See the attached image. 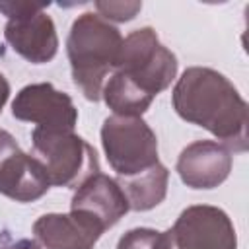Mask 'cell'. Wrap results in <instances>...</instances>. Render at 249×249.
Instances as JSON below:
<instances>
[{
	"label": "cell",
	"instance_id": "9a60e30c",
	"mask_svg": "<svg viewBox=\"0 0 249 249\" xmlns=\"http://www.w3.org/2000/svg\"><path fill=\"white\" fill-rule=\"evenodd\" d=\"M95 14H99L103 19L124 23L136 18V14L142 10V2H123V0H109V2H95Z\"/></svg>",
	"mask_w": 249,
	"mask_h": 249
},
{
	"label": "cell",
	"instance_id": "52a82bcc",
	"mask_svg": "<svg viewBox=\"0 0 249 249\" xmlns=\"http://www.w3.org/2000/svg\"><path fill=\"white\" fill-rule=\"evenodd\" d=\"M51 189L45 167L25 154L16 138L0 128V195L16 202H35Z\"/></svg>",
	"mask_w": 249,
	"mask_h": 249
},
{
	"label": "cell",
	"instance_id": "5b68a950",
	"mask_svg": "<svg viewBox=\"0 0 249 249\" xmlns=\"http://www.w3.org/2000/svg\"><path fill=\"white\" fill-rule=\"evenodd\" d=\"M101 146L117 177L136 175L160 161L158 136L142 117H107L101 124Z\"/></svg>",
	"mask_w": 249,
	"mask_h": 249
},
{
	"label": "cell",
	"instance_id": "e0dca14e",
	"mask_svg": "<svg viewBox=\"0 0 249 249\" xmlns=\"http://www.w3.org/2000/svg\"><path fill=\"white\" fill-rule=\"evenodd\" d=\"M132 249H167V241H165V231H160L156 237H150L142 243H138Z\"/></svg>",
	"mask_w": 249,
	"mask_h": 249
},
{
	"label": "cell",
	"instance_id": "7a4b0ae2",
	"mask_svg": "<svg viewBox=\"0 0 249 249\" xmlns=\"http://www.w3.org/2000/svg\"><path fill=\"white\" fill-rule=\"evenodd\" d=\"M121 47V31L99 14L84 12L72 21L66 54L72 82L88 101L101 99L103 84L117 68Z\"/></svg>",
	"mask_w": 249,
	"mask_h": 249
},
{
	"label": "cell",
	"instance_id": "7c38bea8",
	"mask_svg": "<svg viewBox=\"0 0 249 249\" xmlns=\"http://www.w3.org/2000/svg\"><path fill=\"white\" fill-rule=\"evenodd\" d=\"M70 210L89 212L103 224L105 230H109L130 210V206L119 183L113 177L99 171L88 177L74 191Z\"/></svg>",
	"mask_w": 249,
	"mask_h": 249
},
{
	"label": "cell",
	"instance_id": "ba28073f",
	"mask_svg": "<svg viewBox=\"0 0 249 249\" xmlns=\"http://www.w3.org/2000/svg\"><path fill=\"white\" fill-rule=\"evenodd\" d=\"M12 117L49 130H74L78 109L72 97L51 82L23 86L12 101Z\"/></svg>",
	"mask_w": 249,
	"mask_h": 249
},
{
	"label": "cell",
	"instance_id": "9c48e42d",
	"mask_svg": "<svg viewBox=\"0 0 249 249\" xmlns=\"http://www.w3.org/2000/svg\"><path fill=\"white\" fill-rule=\"evenodd\" d=\"M49 2L39 6L37 10L14 16L4 25V39L31 64H47L58 53V35L53 18L45 12Z\"/></svg>",
	"mask_w": 249,
	"mask_h": 249
},
{
	"label": "cell",
	"instance_id": "6da1fadb",
	"mask_svg": "<svg viewBox=\"0 0 249 249\" xmlns=\"http://www.w3.org/2000/svg\"><path fill=\"white\" fill-rule=\"evenodd\" d=\"M171 103L183 121L208 130L230 152H247V101L222 72L208 66L187 68L173 86Z\"/></svg>",
	"mask_w": 249,
	"mask_h": 249
},
{
	"label": "cell",
	"instance_id": "8992f818",
	"mask_svg": "<svg viewBox=\"0 0 249 249\" xmlns=\"http://www.w3.org/2000/svg\"><path fill=\"white\" fill-rule=\"evenodd\" d=\"M167 249H237L231 218L218 206H187L165 231Z\"/></svg>",
	"mask_w": 249,
	"mask_h": 249
},
{
	"label": "cell",
	"instance_id": "8fae6325",
	"mask_svg": "<svg viewBox=\"0 0 249 249\" xmlns=\"http://www.w3.org/2000/svg\"><path fill=\"white\" fill-rule=\"evenodd\" d=\"M231 165L233 156L224 144L218 140H196L181 150L175 169L189 189L210 191L230 177Z\"/></svg>",
	"mask_w": 249,
	"mask_h": 249
},
{
	"label": "cell",
	"instance_id": "277c9868",
	"mask_svg": "<svg viewBox=\"0 0 249 249\" xmlns=\"http://www.w3.org/2000/svg\"><path fill=\"white\" fill-rule=\"evenodd\" d=\"M115 72H121L142 93L156 99L177 76V56L160 41L152 27H140L123 37Z\"/></svg>",
	"mask_w": 249,
	"mask_h": 249
},
{
	"label": "cell",
	"instance_id": "ac0fdd59",
	"mask_svg": "<svg viewBox=\"0 0 249 249\" xmlns=\"http://www.w3.org/2000/svg\"><path fill=\"white\" fill-rule=\"evenodd\" d=\"M8 97H10V82H8L6 76L0 72V113H2V109H4V105H6V101H8Z\"/></svg>",
	"mask_w": 249,
	"mask_h": 249
},
{
	"label": "cell",
	"instance_id": "3957f363",
	"mask_svg": "<svg viewBox=\"0 0 249 249\" xmlns=\"http://www.w3.org/2000/svg\"><path fill=\"white\" fill-rule=\"evenodd\" d=\"M33 156L45 167L51 187L78 189L88 177L99 173L93 146L74 130L33 128Z\"/></svg>",
	"mask_w": 249,
	"mask_h": 249
},
{
	"label": "cell",
	"instance_id": "30bf717a",
	"mask_svg": "<svg viewBox=\"0 0 249 249\" xmlns=\"http://www.w3.org/2000/svg\"><path fill=\"white\" fill-rule=\"evenodd\" d=\"M103 231V224L84 210L49 212L33 222V237L41 249H93Z\"/></svg>",
	"mask_w": 249,
	"mask_h": 249
},
{
	"label": "cell",
	"instance_id": "2e32d148",
	"mask_svg": "<svg viewBox=\"0 0 249 249\" xmlns=\"http://www.w3.org/2000/svg\"><path fill=\"white\" fill-rule=\"evenodd\" d=\"M0 249H41V247H39V243L35 239L21 237V239H6L0 245Z\"/></svg>",
	"mask_w": 249,
	"mask_h": 249
},
{
	"label": "cell",
	"instance_id": "4fadbf2b",
	"mask_svg": "<svg viewBox=\"0 0 249 249\" xmlns=\"http://www.w3.org/2000/svg\"><path fill=\"white\" fill-rule=\"evenodd\" d=\"M115 181L124 193L130 210L146 212L163 202L167 195L169 169L161 161H158L146 171H140L130 177H117Z\"/></svg>",
	"mask_w": 249,
	"mask_h": 249
},
{
	"label": "cell",
	"instance_id": "5bb4252c",
	"mask_svg": "<svg viewBox=\"0 0 249 249\" xmlns=\"http://www.w3.org/2000/svg\"><path fill=\"white\" fill-rule=\"evenodd\" d=\"M101 99L113 111V115L121 117H142L150 105L152 97L142 93L136 86H132L121 72H113L101 89Z\"/></svg>",
	"mask_w": 249,
	"mask_h": 249
}]
</instances>
